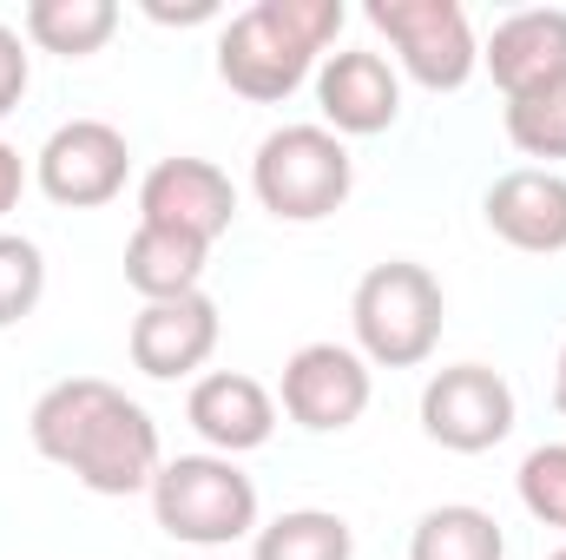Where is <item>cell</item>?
<instances>
[{"mask_svg": "<svg viewBox=\"0 0 566 560\" xmlns=\"http://www.w3.org/2000/svg\"><path fill=\"white\" fill-rule=\"evenodd\" d=\"M316 106H323V126L336 139H376L402 120V80L382 53L349 46V53H329L316 66Z\"/></svg>", "mask_w": 566, "mask_h": 560, "instance_id": "cell-11", "label": "cell"}, {"mask_svg": "<svg viewBox=\"0 0 566 560\" xmlns=\"http://www.w3.org/2000/svg\"><path fill=\"white\" fill-rule=\"evenodd\" d=\"M20 191H27V158H20L13 145L0 139V218L20 205Z\"/></svg>", "mask_w": 566, "mask_h": 560, "instance_id": "cell-24", "label": "cell"}, {"mask_svg": "<svg viewBox=\"0 0 566 560\" xmlns=\"http://www.w3.org/2000/svg\"><path fill=\"white\" fill-rule=\"evenodd\" d=\"M514 488H521V508H527L541 528H560L566 535V442H541V448H527Z\"/></svg>", "mask_w": 566, "mask_h": 560, "instance_id": "cell-22", "label": "cell"}, {"mask_svg": "<svg viewBox=\"0 0 566 560\" xmlns=\"http://www.w3.org/2000/svg\"><path fill=\"white\" fill-rule=\"evenodd\" d=\"M238 218V185L211 165V158H158L139 178V225H158V231H178L191 245H218Z\"/></svg>", "mask_w": 566, "mask_h": 560, "instance_id": "cell-9", "label": "cell"}, {"mask_svg": "<svg viewBox=\"0 0 566 560\" xmlns=\"http://www.w3.org/2000/svg\"><path fill=\"white\" fill-rule=\"evenodd\" d=\"M349 554H356V535L329 508H290V515L264 521L251 535V560H349Z\"/></svg>", "mask_w": 566, "mask_h": 560, "instance_id": "cell-19", "label": "cell"}, {"mask_svg": "<svg viewBox=\"0 0 566 560\" xmlns=\"http://www.w3.org/2000/svg\"><path fill=\"white\" fill-rule=\"evenodd\" d=\"M151 515L185 548H231L258 535V481L231 455H171L151 475Z\"/></svg>", "mask_w": 566, "mask_h": 560, "instance_id": "cell-4", "label": "cell"}, {"mask_svg": "<svg viewBox=\"0 0 566 560\" xmlns=\"http://www.w3.org/2000/svg\"><path fill=\"white\" fill-rule=\"evenodd\" d=\"M27 80H33V60H27V40L0 20V120L27 100Z\"/></svg>", "mask_w": 566, "mask_h": 560, "instance_id": "cell-23", "label": "cell"}, {"mask_svg": "<svg viewBox=\"0 0 566 560\" xmlns=\"http://www.w3.org/2000/svg\"><path fill=\"white\" fill-rule=\"evenodd\" d=\"M422 428L454 455H488L514 435V383L488 363H448L422 390Z\"/></svg>", "mask_w": 566, "mask_h": 560, "instance_id": "cell-8", "label": "cell"}, {"mask_svg": "<svg viewBox=\"0 0 566 560\" xmlns=\"http://www.w3.org/2000/svg\"><path fill=\"white\" fill-rule=\"evenodd\" d=\"M40 297H46V258H40V245L20 238V231H0V330L20 323V317H33Z\"/></svg>", "mask_w": 566, "mask_h": 560, "instance_id": "cell-21", "label": "cell"}, {"mask_svg": "<svg viewBox=\"0 0 566 560\" xmlns=\"http://www.w3.org/2000/svg\"><path fill=\"white\" fill-rule=\"evenodd\" d=\"M369 27L396 46L402 73L428 93H461L481 66L474 27L454 0H369Z\"/></svg>", "mask_w": 566, "mask_h": 560, "instance_id": "cell-6", "label": "cell"}, {"mask_svg": "<svg viewBox=\"0 0 566 560\" xmlns=\"http://www.w3.org/2000/svg\"><path fill=\"white\" fill-rule=\"evenodd\" d=\"M27 435H33V448L53 468H66L93 495H151V475L165 468L158 422L145 416L119 383H106V376L53 383L33 403Z\"/></svg>", "mask_w": 566, "mask_h": 560, "instance_id": "cell-1", "label": "cell"}, {"mask_svg": "<svg viewBox=\"0 0 566 560\" xmlns=\"http://www.w3.org/2000/svg\"><path fill=\"white\" fill-rule=\"evenodd\" d=\"M119 33V7L113 0H33L27 7V40L40 53L60 60H86Z\"/></svg>", "mask_w": 566, "mask_h": 560, "instance_id": "cell-18", "label": "cell"}, {"mask_svg": "<svg viewBox=\"0 0 566 560\" xmlns=\"http://www.w3.org/2000/svg\"><path fill=\"white\" fill-rule=\"evenodd\" d=\"M283 416L310 435H343L369 409V363L349 343H303L283 363Z\"/></svg>", "mask_w": 566, "mask_h": 560, "instance_id": "cell-10", "label": "cell"}, {"mask_svg": "<svg viewBox=\"0 0 566 560\" xmlns=\"http://www.w3.org/2000/svg\"><path fill=\"white\" fill-rule=\"evenodd\" d=\"M481 66L494 73V86H501L507 100L541 93V86H560L566 80V7H527V13H507V20L488 33Z\"/></svg>", "mask_w": 566, "mask_h": 560, "instance_id": "cell-15", "label": "cell"}, {"mask_svg": "<svg viewBox=\"0 0 566 560\" xmlns=\"http://www.w3.org/2000/svg\"><path fill=\"white\" fill-rule=\"evenodd\" d=\"M547 560H566V548H560V554H547Z\"/></svg>", "mask_w": 566, "mask_h": 560, "instance_id": "cell-27", "label": "cell"}, {"mask_svg": "<svg viewBox=\"0 0 566 560\" xmlns=\"http://www.w3.org/2000/svg\"><path fill=\"white\" fill-rule=\"evenodd\" d=\"M251 191L283 225H316L349 205L356 158L329 126H277V133H264L258 158H251Z\"/></svg>", "mask_w": 566, "mask_h": 560, "instance_id": "cell-5", "label": "cell"}, {"mask_svg": "<svg viewBox=\"0 0 566 560\" xmlns=\"http://www.w3.org/2000/svg\"><path fill=\"white\" fill-rule=\"evenodd\" d=\"M133 178V145L119 126L106 120H66L53 126L40 158H33V185L66 205V211H93V205H113Z\"/></svg>", "mask_w": 566, "mask_h": 560, "instance_id": "cell-7", "label": "cell"}, {"mask_svg": "<svg viewBox=\"0 0 566 560\" xmlns=\"http://www.w3.org/2000/svg\"><path fill=\"white\" fill-rule=\"evenodd\" d=\"M218 330H224V323H218V303H211L205 290H191V297H165V303H145L139 317H133V336H126L133 370L151 376V383H178V376H191V370L211 363Z\"/></svg>", "mask_w": 566, "mask_h": 560, "instance_id": "cell-12", "label": "cell"}, {"mask_svg": "<svg viewBox=\"0 0 566 560\" xmlns=\"http://www.w3.org/2000/svg\"><path fill=\"white\" fill-rule=\"evenodd\" d=\"M554 409L566 422V343H560V363H554Z\"/></svg>", "mask_w": 566, "mask_h": 560, "instance_id": "cell-26", "label": "cell"}, {"mask_svg": "<svg viewBox=\"0 0 566 560\" xmlns=\"http://www.w3.org/2000/svg\"><path fill=\"white\" fill-rule=\"evenodd\" d=\"M336 33H343V0H258L238 20H224L218 80L251 106H277L310 80L316 53Z\"/></svg>", "mask_w": 566, "mask_h": 560, "instance_id": "cell-2", "label": "cell"}, {"mask_svg": "<svg viewBox=\"0 0 566 560\" xmlns=\"http://www.w3.org/2000/svg\"><path fill=\"white\" fill-rule=\"evenodd\" d=\"M507 139L527 158H547V172H554V158H566V80L507 100Z\"/></svg>", "mask_w": 566, "mask_h": 560, "instance_id": "cell-20", "label": "cell"}, {"mask_svg": "<svg viewBox=\"0 0 566 560\" xmlns=\"http://www.w3.org/2000/svg\"><path fill=\"white\" fill-rule=\"evenodd\" d=\"M409 560H507V535L488 508L474 501H441L428 508L409 535Z\"/></svg>", "mask_w": 566, "mask_h": 560, "instance_id": "cell-17", "label": "cell"}, {"mask_svg": "<svg viewBox=\"0 0 566 560\" xmlns=\"http://www.w3.org/2000/svg\"><path fill=\"white\" fill-rule=\"evenodd\" d=\"M205 265H211V245H191V238H178V231L139 225V231L126 238V283L139 290L145 303L205 290Z\"/></svg>", "mask_w": 566, "mask_h": 560, "instance_id": "cell-16", "label": "cell"}, {"mask_svg": "<svg viewBox=\"0 0 566 560\" xmlns=\"http://www.w3.org/2000/svg\"><path fill=\"white\" fill-rule=\"evenodd\" d=\"M481 218L501 245H514L527 258H554V251H566V178L547 165H514L488 185Z\"/></svg>", "mask_w": 566, "mask_h": 560, "instance_id": "cell-13", "label": "cell"}, {"mask_svg": "<svg viewBox=\"0 0 566 560\" xmlns=\"http://www.w3.org/2000/svg\"><path fill=\"white\" fill-rule=\"evenodd\" d=\"M441 317H448V297H441L434 271L409 265V258L369 265L356 297H349L356 356L376 363V370H416L441 343Z\"/></svg>", "mask_w": 566, "mask_h": 560, "instance_id": "cell-3", "label": "cell"}, {"mask_svg": "<svg viewBox=\"0 0 566 560\" xmlns=\"http://www.w3.org/2000/svg\"><path fill=\"white\" fill-rule=\"evenodd\" d=\"M145 13H151V20H178V27H185V20H211L218 7H211V0H191V7H158V0H151Z\"/></svg>", "mask_w": 566, "mask_h": 560, "instance_id": "cell-25", "label": "cell"}, {"mask_svg": "<svg viewBox=\"0 0 566 560\" xmlns=\"http://www.w3.org/2000/svg\"><path fill=\"white\" fill-rule=\"evenodd\" d=\"M185 422L205 435L211 455H231V462H238V455H251V448L271 442V428H277V396H271L258 376H244V370H211V376L191 383Z\"/></svg>", "mask_w": 566, "mask_h": 560, "instance_id": "cell-14", "label": "cell"}]
</instances>
